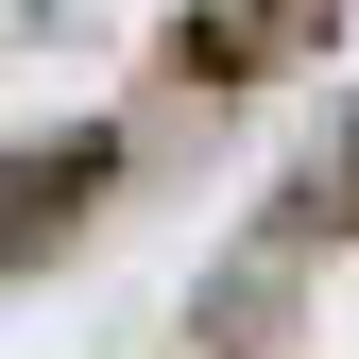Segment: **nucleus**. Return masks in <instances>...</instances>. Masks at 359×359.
<instances>
[{
    "mask_svg": "<svg viewBox=\"0 0 359 359\" xmlns=\"http://www.w3.org/2000/svg\"><path fill=\"white\" fill-rule=\"evenodd\" d=\"M325 18H342V0H189V69L257 86V69H291V52H308Z\"/></svg>",
    "mask_w": 359,
    "mask_h": 359,
    "instance_id": "nucleus-1",
    "label": "nucleus"
}]
</instances>
